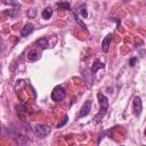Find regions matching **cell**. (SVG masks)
Segmentation results:
<instances>
[{"instance_id": "obj_1", "label": "cell", "mask_w": 146, "mask_h": 146, "mask_svg": "<svg viewBox=\"0 0 146 146\" xmlns=\"http://www.w3.org/2000/svg\"><path fill=\"white\" fill-rule=\"evenodd\" d=\"M97 98H98V102H99V105H100V111L94 117V122L95 123H99L102 121V119L104 117V115L107 113V110H108V100H107V97L99 92V94H97Z\"/></svg>"}, {"instance_id": "obj_2", "label": "cell", "mask_w": 146, "mask_h": 146, "mask_svg": "<svg viewBox=\"0 0 146 146\" xmlns=\"http://www.w3.org/2000/svg\"><path fill=\"white\" fill-rule=\"evenodd\" d=\"M66 96V91L62 86H57L54 88V90L51 91V99L54 102H60L65 98Z\"/></svg>"}, {"instance_id": "obj_3", "label": "cell", "mask_w": 146, "mask_h": 146, "mask_svg": "<svg viewBox=\"0 0 146 146\" xmlns=\"http://www.w3.org/2000/svg\"><path fill=\"white\" fill-rule=\"evenodd\" d=\"M50 131H51V129L46 124H36L34 127V132L40 138H44L46 136H48L50 133Z\"/></svg>"}, {"instance_id": "obj_4", "label": "cell", "mask_w": 146, "mask_h": 146, "mask_svg": "<svg viewBox=\"0 0 146 146\" xmlns=\"http://www.w3.org/2000/svg\"><path fill=\"white\" fill-rule=\"evenodd\" d=\"M91 106H92V100H90V99L86 100V102L83 103V105H82V107H81L79 114H78V117L81 119V117L87 116V115L90 113V111H91Z\"/></svg>"}, {"instance_id": "obj_5", "label": "cell", "mask_w": 146, "mask_h": 146, "mask_svg": "<svg viewBox=\"0 0 146 146\" xmlns=\"http://www.w3.org/2000/svg\"><path fill=\"white\" fill-rule=\"evenodd\" d=\"M132 111H133V114L136 116H139L141 114V111H143V103H141V99L140 97L136 96L132 100Z\"/></svg>"}, {"instance_id": "obj_6", "label": "cell", "mask_w": 146, "mask_h": 146, "mask_svg": "<svg viewBox=\"0 0 146 146\" xmlns=\"http://www.w3.org/2000/svg\"><path fill=\"white\" fill-rule=\"evenodd\" d=\"M112 33H110V34H107L105 38H104V40H103V42H102V49H103V51L104 52H107L108 50H110V44H111V42H112Z\"/></svg>"}, {"instance_id": "obj_7", "label": "cell", "mask_w": 146, "mask_h": 146, "mask_svg": "<svg viewBox=\"0 0 146 146\" xmlns=\"http://www.w3.org/2000/svg\"><path fill=\"white\" fill-rule=\"evenodd\" d=\"M33 31H34V26H33L31 23H27V24H25V25L22 27V30H21V35H22V36H27V35H30Z\"/></svg>"}, {"instance_id": "obj_8", "label": "cell", "mask_w": 146, "mask_h": 146, "mask_svg": "<svg viewBox=\"0 0 146 146\" xmlns=\"http://www.w3.org/2000/svg\"><path fill=\"white\" fill-rule=\"evenodd\" d=\"M40 58V55L39 52L36 51V49H31L29 52H27V59L31 60V62H35Z\"/></svg>"}, {"instance_id": "obj_9", "label": "cell", "mask_w": 146, "mask_h": 146, "mask_svg": "<svg viewBox=\"0 0 146 146\" xmlns=\"http://www.w3.org/2000/svg\"><path fill=\"white\" fill-rule=\"evenodd\" d=\"M56 9H66V10H71V5H70V2H67V1H63V2H57L56 3Z\"/></svg>"}, {"instance_id": "obj_10", "label": "cell", "mask_w": 146, "mask_h": 146, "mask_svg": "<svg viewBox=\"0 0 146 146\" xmlns=\"http://www.w3.org/2000/svg\"><path fill=\"white\" fill-rule=\"evenodd\" d=\"M78 9L79 10H75L74 13H80V15H82V17L83 18H87L88 17V13H87V8H86V3H82V5H80L79 7H78Z\"/></svg>"}, {"instance_id": "obj_11", "label": "cell", "mask_w": 146, "mask_h": 146, "mask_svg": "<svg viewBox=\"0 0 146 146\" xmlns=\"http://www.w3.org/2000/svg\"><path fill=\"white\" fill-rule=\"evenodd\" d=\"M103 67H104V64L100 62V59H95L92 64V73H96L99 68H103Z\"/></svg>"}, {"instance_id": "obj_12", "label": "cell", "mask_w": 146, "mask_h": 146, "mask_svg": "<svg viewBox=\"0 0 146 146\" xmlns=\"http://www.w3.org/2000/svg\"><path fill=\"white\" fill-rule=\"evenodd\" d=\"M51 15H52V9L50 7L44 8V10L42 11V18L43 19H49L51 17Z\"/></svg>"}, {"instance_id": "obj_13", "label": "cell", "mask_w": 146, "mask_h": 146, "mask_svg": "<svg viewBox=\"0 0 146 146\" xmlns=\"http://www.w3.org/2000/svg\"><path fill=\"white\" fill-rule=\"evenodd\" d=\"M36 44L40 46L42 49L48 48V41H47L46 38H40V39H38V40H36Z\"/></svg>"}, {"instance_id": "obj_14", "label": "cell", "mask_w": 146, "mask_h": 146, "mask_svg": "<svg viewBox=\"0 0 146 146\" xmlns=\"http://www.w3.org/2000/svg\"><path fill=\"white\" fill-rule=\"evenodd\" d=\"M73 18H74V19H75V21L79 23V25H80V26H81V27H82L84 31H87V26H86V24H84V23H83V22H82V21H81L79 17H78V15H76V14H73Z\"/></svg>"}, {"instance_id": "obj_15", "label": "cell", "mask_w": 146, "mask_h": 146, "mask_svg": "<svg viewBox=\"0 0 146 146\" xmlns=\"http://www.w3.org/2000/svg\"><path fill=\"white\" fill-rule=\"evenodd\" d=\"M27 16H29L30 18H34V17L36 16V9H34V8L29 9V10H27Z\"/></svg>"}, {"instance_id": "obj_16", "label": "cell", "mask_w": 146, "mask_h": 146, "mask_svg": "<svg viewBox=\"0 0 146 146\" xmlns=\"http://www.w3.org/2000/svg\"><path fill=\"white\" fill-rule=\"evenodd\" d=\"M67 119H68V116H67V115H65V117H64V120H63V121H62V122H60V123H59V124H58L57 127H58V128H62L63 125H65V124L67 123Z\"/></svg>"}, {"instance_id": "obj_17", "label": "cell", "mask_w": 146, "mask_h": 146, "mask_svg": "<svg viewBox=\"0 0 146 146\" xmlns=\"http://www.w3.org/2000/svg\"><path fill=\"white\" fill-rule=\"evenodd\" d=\"M136 62H137V58H136V57H132V58L130 59V62H129L130 66H131V67H132V66H135V65H136Z\"/></svg>"}, {"instance_id": "obj_18", "label": "cell", "mask_w": 146, "mask_h": 146, "mask_svg": "<svg viewBox=\"0 0 146 146\" xmlns=\"http://www.w3.org/2000/svg\"><path fill=\"white\" fill-rule=\"evenodd\" d=\"M121 146H124V145H121Z\"/></svg>"}, {"instance_id": "obj_19", "label": "cell", "mask_w": 146, "mask_h": 146, "mask_svg": "<svg viewBox=\"0 0 146 146\" xmlns=\"http://www.w3.org/2000/svg\"><path fill=\"white\" fill-rule=\"evenodd\" d=\"M143 146H145V145H143Z\"/></svg>"}]
</instances>
